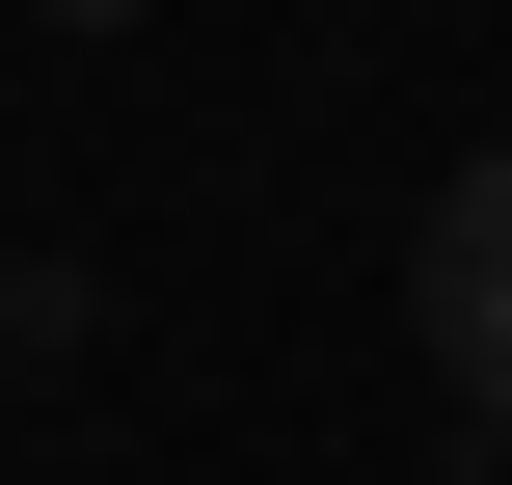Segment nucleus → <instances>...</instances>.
<instances>
[{"label": "nucleus", "mask_w": 512, "mask_h": 485, "mask_svg": "<svg viewBox=\"0 0 512 485\" xmlns=\"http://www.w3.org/2000/svg\"><path fill=\"white\" fill-rule=\"evenodd\" d=\"M405 324H432V405H459V432H512V135H486V162H432Z\"/></svg>", "instance_id": "f257e3e1"}, {"label": "nucleus", "mask_w": 512, "mask_h": 485, "mask_svg": "<svg viewBox=\"0 0 512 485\" xmlns=\"http://www.w3.org/2000/svg\"><path fill=\"white\" fill-rule=\"evenodd\" d=\"M27 27H135V0H27Z\"/></svg>", "instance_id": "f03ea898"}, {"label": "nucleus", "mask_w": 512, "mask_h": 485, "mask_svg": "<svg viewBox=\"0 0 512 485\" xmlns=\"http://www.w3.org/2000/svg\"><path fill=\"white\" fill-rule=\"evenodd\" d=\"M0 351H27V324H0Z\"/></svg>", "instance_id": "7ed1b4c3"}]
</instances>
